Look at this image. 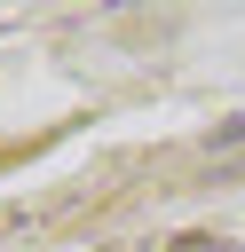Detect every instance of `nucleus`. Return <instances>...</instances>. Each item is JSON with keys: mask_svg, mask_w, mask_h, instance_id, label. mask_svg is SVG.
I'll return each mask as SVG.
<instances>
[{"mask_svg": "<svg viewBox=\"0 0 245 252\" xmlns=\"http://www.w3.org/2000/svg\"><path fill=\"white\" fill-rule=\"evenodd\" d=\"M174 252H245V244H221V236H182Z\"/></svg>", "mask_w": 245, "mask_h": 252, "instance_id": "f257e3e1", "label": "nucleus"}]
</instances>
